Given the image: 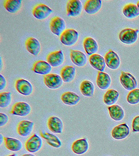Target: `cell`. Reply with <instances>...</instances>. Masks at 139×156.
<instances>
[{
  "label": "cell",
  "mask_w": 139,
  "mask_h": 156,
  "mask_svg": "<svg viewBox=\"0 0 139 156\" xmlns=\"http://www.w3.org/2000/svg\"><path fill=\"white\" fill-rule=\"evenodd\" d=\"M2 66H3V62H2V57H1V69H2Z\"/></svg>",
  "instance_id": "obj_40"
},
{
  "label": "cell",
  "mask_w": 139,
  "mask_h": 156,
  "mask_svg": "<svg viewBox=\"0 0 139 156\" xmlns=\"http://www.w3.org/2000/svg\"><path fill=\"white\" fill-rule=\"evenodd\" d=\"M7 156H17V155H16V154H11V155Z\"/></svg>",
  "instance_id": "obj_41"
},
{
  "label": "cell",
  "mask_w": 139,
  "mask_h": 156,
  "mask_svg": "<svg viewBox=\"0 0 139 156\" xmlns=\"http://www.w3.org/2000/svg\"><path fill=\"white\" fill-rule=\"evenodd\" d=\"M120 82L122 86L128 90H134L137 87V81L136 78L130 73L122 71L120 76Z\"/></svg>",
  "instance_id": "obj_5"
},
{
  "label": "cell",
  "mask_w": 139,
  "mask_h": 156,
  "mask_svg": "<svg viewBox=\"0 0 139 156\" xmlns=\"http://www.w3.org/2000/svg\"><path fill=\"white\" fill-rule=\"evenodd\" d=\"M61 100L65 105L75 106L78 104L80 100V98L75 93L66 92L62 95Z\"/></svg>",
  "instance_id": "obj_25"
},
{
  "label": "cell",
  "mask_w": 139,
  "mask_h": 156,
  "mask_svg": "<svg viewBox=\"0 0 139 156\" xmlns=\"http://www.w3.org/2000/svg\"><path fill=\"white\" fill-rule=\"evenodd\" d=\"M130 133V129L127 124L123 123L115 126L112 131V137L117 140L126 138Z\"/></svg>",
  "instance_id": "obj_14"
},
{
  "label": "cell",
  "mask_w": 139,
  "mask_h": 156,
  "mask_svg": "<svg viewBox=\"0 0 139 156\" xmlns=\"http://www.w3.org/2000/svg\"><path fill=\"white\" fill-rule=\"evenodd\" d=\"M15 87L18 92L24 96L30 95L34 90V88L30 82L23 79L16 80Z\"/></svg>",
  "instance_id": "obj_9"
},
{
  "label": "cell",
  "mask_w": 139,
  "mask_h": 156,
  "mask_svg": "<svg viewBox=\"0 0 139 156\" xmlns=\"http://www.w3.org/2000/svg\"><path fill=\"white\" fill-rule=\"evenodd\" d=\"M139 30L132 29L126 28L122 30L119 34V39L121 42L126 44H134L137 40V34Z\"/></svg>",
  "instance_id": "obj_2"
},
{
  "label": "cell",
  "mask_w": 139,
  "mask_h": 156,
  "mask_svg": "<svg viewBox=\"0 0 139 156\" xmlns=\"http://www.w3.org/2000/svg\"><path fill=\"white\" fill-rule=\"evenodd\" d=\"M4 142L6 148L12 151H20L23 147L22 142L16 138L4 137Z\"/></svg>",
  "instance_id": "obj_29"
},
{
  "label": "cell",
  "mask_w": 139,
  "mask_h": 156,
  "mask_svg": "<svg viewBox=\"0 0 139 156\" xmlns=\"http://www.w3.org/2000/svg\"><path fill=\"white\" fill-rule=\"evenodd\" d=\"M105 63L107 67L112 70H116L119 67L120 59L119 56L112 50H109L105 54Z\"/></svg>",
  "instance_id": "obj_12"
},
{
  "label": "cell",
  "mask_w": 139,
  "mask_h": 156,
  "mask_svg": "<svg viewBox=\"0 0 139 156\" xmlns=\"http://www.w3.org/2000/svg\"><path fill=\"white\" fill-rule=\"evenodd\" d=\"M40 135L42 138H44L46 140L47 143L49 145L58 148L62 146V142L59 138L56 135H54L51 133H47L44 131H40Z\"/></svg>",
  "instance_id": "obj_26"
},
{
  "label": "cell",
  "mask_w": 139,
  "mask_h": 156,
  "mask_svg": "<svg viewBox=\"0 0 139 156\" xmlns=\"http://www.w3.org/2000/svg\"><path fill=\"white\" fill-rule=\"evenodd\" d=\"M132 129L135 132H139V116L135 117L132 121Z\"/></svg>",
  "instance_id": "obj_35"
},
{
  "label": "cell",
  "mask_w": 139,
  "mask_h": 156,
  "mask_svg": "<svg viewBox=\"0 0 139 156\" xmlns=\"http://www.w3.org/2000/svg\"><path fill=\"white\" fill-rule=\"evenodd\" d=\"M12 94L11 92H3L0 93V107L6 108L11 105L12 102Z\"/></svg>",
  "instance_id": "obj_33"
},
{
  "label": "cell",
  "mask_w": 139,
  "mask_h": 156,
  "mask_svg": "<svg viewBox=\"0 0 139 156\" xmlns=\"http://www.w3.org/2000/svg\"><path fill=\"white\" fill-rule=\"evenodd\" d=\"M31 107L30 105L24 101L17 102L13 105L11 110V114L20 117H26L30 114Z\"/></svg>",
  "instance_id": "obj_4"
},
{
  "label": "cell",
  "mask_w": 139,
  "mask_h": 156,
  "mask_svg": "<svg viewBox=\"0 0 139 156\" xmlns=\"http://www.w3.org/2000/svg\"><path fill=\"white\" fill-rule=\"evenodd\" d=\"M42 146V140L39 136L34 134L26 142V149L29 152L35 153L39 151Z\"/></svg>",
  "instance_id": "obj_10"
},
{
  "label": "cell",
  "mask_w": 139,
  "mask_h": 156,
  "mask_svg": "<svg viewBox=\"0 0 139 156\" xmlns=\"http://www.w3.org/2000/svg\"><path fill=\"white\" fill-rule=\"evenodd\" d=\"M89 62L93 68L101 72L104 71L106 65L105 59L98 54H95L90 56Z\"/></svg>",
  "instance_id": "obj_20"
},
{
  "label": "cell",
  "mask_w": 139,
  "mask_h": 156,
  "mask_svg": "<svg viewBox=\"0 0 139 156\" xmlns=\"http://www.w3.org/2000/svg\"><path fill=\"white\" fill-rule=\"evenodd\" d=\"M70 57L71 62L76 66L82 67L87 63V57L82 51L76 50H70Z\"/></svg>",
  "instance_id": "obj_13"
},
{
  "label": "cell",
  "mask_w": 139,
  "mask_h": 156,
  "mask_svg": "<svg viewBox=\"0 0 139 156\" xmlns=\"http://www.w3.org/2000/svg\"><path fill=\"white\" fill-rule=\"evenodd\" d=\"M89 144L85 138L77 140L73 142L71 146V149L73 153L77 154H83L88 151Z\"/></svg>",
  "instance_id": "obj_19"
},
{
  "label": "cell",
  "mask_w": 139,
  "mask_h": 156,
  "mask_svg": "<svg viewBox=\"0 0 139 156\" xmlns=\"http://www.w3.org/2000/svg\"><path fill=\"white\" fill-rule=\"evenodd\" d=\"M4 137H3V136L2 135V134H0V144L1 145L2 144V143L4 141Z\"/></svg>",
  "instance_id": "obj_38"
},
{
  "label": "cell",
  "mask_w": 139,
  "mask_h": 156,
  "mask_svg": "<svg viewBox=\"0 0 139 156\" xmlns=\"http://www.w3.org/2000/svg\"><path fill=\"white\" fill-rule=\"evenodd\" d=\"M52 70V66L48 62L43 60H39L34 62L32 68L34 73L45 76L50 74Z\"/></svg>",
  "instance_id": "obj_18"
},
{
  "label": "cell",
  "mask_w": 139,
  "mask_h": 156,
  "mask_svg": "<svg viewBox=\"0 0 139 156\" xmlns=\"http://www.w3.org/2000/svg\"><path fill=\"white\" fill-rule=\"evenodd\" d=\"M102 5V1L101 0H89L86 1L84 8L88 14L94 15L100 11Z\"/></svg>",
  "instance_id": "obj_21"
},
{
  "label": "cell",
  "mask_w": 139,
  "mask_h": 156,
  "mask_svg": "<svg viewBox=\"0 0 139 156\" xmlns=\"http://www.w3.org/2000/svg\"><path fill=\"white\" fill-rule=\"evenodd\" d=\"M22 156H36L35 155L32 154H24Z\"/></svg>",
  "instance_id": "obj_39"
},
{
  "label": "cell",
  "mask_w": 139,
  "mask_h": 156,
  "mask_svg": "<svg viewBox=\"0 0 139 156\" xmlns=\"http://www.w3.org/2000/svg\"><path fill=\"white\" fill-rule=\"evenodd\" d=\"M48 126L51 131L55 134H61L63 131V122L59 117L53 116L48 118Z\"/></svg>",
  "instance_id": "obj_16"
},
{
  "label": "cell",
  "mask_w": 139,
  "mask_h": 156,
  "mask_svg": "<svg viewBox=\"0 0 139 156\" xmlns=\"http://www.w3.org/2000/svg\"><path fill=\"white\" fill-rule=\"evenodd\" d=\"M127 101L130 104L136 105L139 103V89L131 90L128 94Z\"/></svg>",
  "instance_id": "obj_34"
},
{
  "label": "cell",
  "mask_w": 139,
  "mask_h": 156,
  "mask_svg": "<svg viewBox=\"0 0 139 156\" xmlns=\"http://www.w3.org/2000/svg\"><path fill=\"white\" fill-rule=\"evenodd\" d=\"M137 6L138 7V9H139V1H138L137 3Z\"/></svg>",
  "instance_id": "obj_42"
},
{
  "label": "cell",
  "mask_w": 139,
  "mask_h": 156,
  "mask_svg": "<svg viewBox=\"0 0 139 156\" xmlns=\"http://www.w3.org/2000/svg\"><path fill=\"white\" fill-rule=\"evenodd\" d=\"M84 48L87 55L91 56L96 54L98 50V43L92 37H87L84 39Z\"/></svg>",
  "instance_id": "obj_24"
},
{
  "label": "cell",
  "mask_w": 139,
  "mask_h": 156,
  "mask_svg": "<svg viewBox=\"0 0 139 156\" xmlns=\"http://www.w3.org/2000/svg\"><path fill=\"white\" fill-rule=\"evenodd\" d=\"M20 0H6L4 2V6L6 11L12 14L18 12L22 7Z\"/></svg>",
  "instance_id": "obj_32"
},
{
  "label": "cell",
  "mask_w": 139,
  "mask_h": 156,
  "mask_svg": "<svg viewBox=\"0 0 139 156\" xmlns=\"http://www.w3.org/2000/svg\"><path fill=\"white\" fill-rule=\"evenodd\" d=\"M44 83L49 89L56 90L62 87L63 81L62 77L59 75L50 73L44 76Z\"/></svg>",
  "instance_id": "obj_6"
},
{
  "label": "cell",
  "mask_w": 139,
  "mask_h": 156,
  "mask_svg": "<svg viewBox=\"0 0 139 156\" xmlns=\"http://www.w3.org/2000/svg\"><path fill=\"white\" fill-rule=\"evenodd\" d=\"M34 126L33 122L28 120L21 121L17 126V131L19 135L23 137L28 136L32 133Z\"/></svg>",
  "instance_id": "obj_15"
},
{
  "label": "cell",
  "mask_w": 139,
  "mask_h": 156,
  "mask_svg": "<svg viewBox=\"0 0 139 156\" xmlns=\"http://www.w3.org/2000/svg\"><path fill=\"white\" fill-rule=\"evenodd\" d=\"M52 12V9L44 4H38L32 10V14L35 18L39 20L46 19Z\"/></svg>",
  "instance_id": "obj_8"
},
{
  "label": "cell",
  "mask_w": 139,
  "mask_h": 156,
  "mask_svg": "<svg viewBox=\"0 0 139 156\" xmlns=\"http://www.w3.org/2000/svg\"><path fill=\"white\" fill-rule=\"evenodd\" d=\"M109 114L112 119L116 121H119L123 119L125 112L123 109L118 105H114L108 107Z\"/></svg>",
  "instance_id": "obj_27"
},
{
  "label": "cell",
  "mask_w": 139,
  "mask_h": 156,
  "mask_svg": "<svg viewBox=\"0 0 139 156\" xmlns=\"http://www.w3.org/2000/svg\"><path fill=\"white\" fill-rule=\"evenodd\" d=\"M9 119V117L6 114L0 113V126H4L7 124Z\"/></svg>",
  "instance_id": "obj_36"
},
{
  "label": "cell",
  "mask_w": 139,
  "mask_h": 156,
  "mask_svg": "<svg viewBox=\"0 0 139 156\" xmlns=\"http://www.w3.org/2000/svg\"><path fill=\"white\" fill-rule=\"evenodd\" d=\"M25 45L27 51L35 56L39 55L41 51L40 43L34 37H28L25 42Z\"/></svg>",
  "instance_id": "obj_17"
},
{
  "label": "cell",
  "mask_w": 139,
  "mask_h": 156,
  "mask_svg": "<svg viewBox=\"0 0 139 156\" xmlns=\"http://www.w3.org/2000/svg\"><path fill=\"white\" fill-rule=\"evenodd\" d=\"M82 3L79 0H70L66 5L67 15L69 17H77L82 12Z\"/></svg>",
  "instance_id": "obj_7"
},
{
  "label": "cell",
  "mask_w": 139,
  "mask_h": 156,
  "mask_svg": "<svg viewBox=\"0 0 139 156\" xmlns=\"http://www.w3.org/2000/svg\"><path fill=\"white\" fill-rule=\"evenodd\" d=\"M95 87L94 84L88 80H84L81 83L80 90L84 96L91 98L94 94Z\"/></svg>",
  "instance_id": "obj_28"
},
{
  "label": "cell",
  "mask_w": 139,
  "mask_h": 156,
  "mask_svg": "<svg viewBox=\"0 0 139 156\" xmlns=\"http://www.w3.org/2000/svg\"><path fill=\"white\" fill-rule=\"evenodd\" d=\"M64 55L62 50L52 51L46 56L47 62L53 67H58L64 62Z\"/></svg>",
  "instance_id": "obj_11"
},
{
  "label": "cell",
  "mask_w": 139,
  "mask_h": 156,
  "mask_svg": "<svg viewBox=\"0 0 139 156\" xmlns=\"http://www.w3.org/2000/svg\"><path fill=\"white\" fill-rule=\"evenodd\" d=\"M119 94L117 90L110 89L107 90L104 95L103 101L107 106H112L117 101Z\"/></svg>",
  "instance_id": "obj_30"
},
{
  "label": "cell",
  "mask_w": 139,
  "mask_h": 156,
  "mask_svg": "<svg viewBox=\"0 0 139 156\" xmlns=\"http://www.w3.org/2000/svg\"><path fill=\"white\" fill-rule=\"evenodd\" d=\"M79 34L73 29H67L59 37L60 41L64 45L67 46L75 45L79 39Z\"/></svg>",
  "instance_id": "obj_1"
},
{
  "label": "cell",
  "mask_w": 139,
  "mask_h": 156,
  "mask_svg": "<svg viewBox=\"0 0 139 156\" xmlns=\"http://www.w3.org/2000/svg\"><path fill=\"white\" fill-rule=\"evenodd\" d=\"M7 84V82L5 77L2 75H0V90L5 89Z\"/></svg>",
  "instance_id": "obj_37"
},
{
  "label": "cell",
  "mask_w": 139,
  "mask_h": 156,
  "mask_svg": "<svg viewBox=\"0 0 139 156\" xmlns=\"http://www.w3.org/2000/svg\"><path fill=\"white\" fill-rule=\"evenodd\" d=\"M112 82L111 76L106 73L99 71L96 79V84L100 89L105 90L109 89Z\"/></svg>",
  "instance_id": "obj_23"
},
{
  "label": "cell",
  "mask_w": 139,
  "mask_h": 156,
  "mask_svg": "<svg viewBox=\"0 0 139 156\" xmlns=\"http://www.w3.org/2000/svg\"><path fill=\"white\" fill-rule=\"evenodd\" d=\"M124 16L129 19H133L139 16V10L137 6L132 3L128 4L123 10Z\"/></svg>",
  "instance_id": "obj_31"
},
{
  "label": "cell",
  "mask_w": 139,
  "mask_h": 156,
  "mask_svg": "<svg viewBox=\"0 0 139 156\" xmlns=\"http://www.w3.org/2000/svg\"><path fill=\"white\" fill-rule=\"evenodd\" d=\"M66 23L64 20L59 16L52 18L50 22V29L55 35L60 37L62 32L66 30Z\"/></svg>",
  "instance_id": "obj_3"
},
{
  "label": "cell",
  "mask_w": 139,
  "mask_h": 156,
  "mask_svg": "<svg viewBox=\"0 0 139 156\" xmlns=\"http://www.w3.org/2000/svg\"><path fill=\"white\" fill-rule=\"evenodd\" d=\"M60 74L63 81L65 83H70L75 79L76 70L73 66H66L61 69Z\"/></svg>",
  "instance_id": "obj_22"
}]
</instances>
